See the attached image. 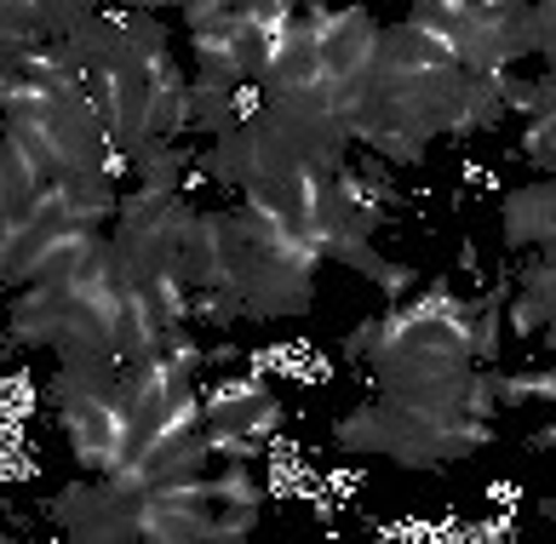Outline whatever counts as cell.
Returning a JSON list of instances; mask_svg holds the SVG:
<instances>
[{"instance_id":"cell-1","label":"cell","mask_w":556,"mask_h":544,"mask_svg":"<svg viewBox=\"0 0 556 544\" xmlns=\"http://www.w3.org/2000/svg\"><path fill=\"white\" fill-rule=\"evenodd\" d=\"M0 127L24 143L40 173L58 184H75L92 173H115V178L127 173V155L115 150V138L104 132V115H98V103L87 92L0 110Z\"/></svg>"},{"instance_id":"cell-2","label":"cell","mask_w":556,"mask_h":544,"mask_svg":"<svg viewBox=\"0 0 556 544\" xmlns=\"http://www.w3.org/2000/svg\"><path fill=\"white\" fill-rule=\"evenodd\" d=\"M58 425H64L75 458L87 465L92 476H110L127 465V447H132V402L121 379L110 390H92L80 395V402H64L58 407Z\"/></svg>"},{"instance_id":"cell-3","label":"cell","mask_w":556,"mask_h":544,"mask_svg":"<svg viewBox=\"0 0 556 544\" xmlns=\"http://www.w3.org/2000/svg\"><path fill=\"white\" fill-rule=\"evenodd\" d=\"M281 418L287 413L264 379H224L213 395H201V425H207V435H253V442H264Z\"/></svg>"},{"instance_id":"cell-4","label":"cell","mask_w":556,"mask_h":544,"mask_svg":"<svg viewBox=\"0 0 556 544\" xmlns=\"http://www.w3.org/2000/svg\"><path fill=\"white\" fill-rule=\"evenodd\" d=\"M207 505H213V521H207V544H230V539H247L258 521V481L247 465H224V470H207Z\"/></svg>"},{"instance_id":"cell-5","label":"cell","mask_w":556,"mask_h":544,"mask_svg":"<svg viewBox=\"0 0 556 544\" xmlns=\"http://www.w3.org/2000/svg\"><path fill=\"white\" fill-rule=\"evenodd\" d=\"M500 224H505V246H510V253H545V246L556 241V190L545 178L510 190L505 206H500Z\"/></svg>"},{"instance_id":"cell-6","label":"cell","mask_w":556,"mask_h":544,"mask_svg":"<svg viewBox=\"0 0 556 544\" xmlns=\"http://www.w3.org/2000/svg\"><path fill=\"white\" fill-rule=\"evenodd\" d=\"M505 121V98H500V75H477L465 69L459 87H453L447 103V121H442V138H482Z\"/></svg>"},{"instance_id":"cell-7","label":"cell","mask_w":556,"mask_h":544,"mask_svg":"<svg viewBox=\"0 0 556 544\" xmlns=\"http://www.w3.org/2000/svg\"><path fill=\"white\" fill-rule=\"evenodd\" d=\"M384 435H390V418H384V402H362L350 407L339 425H333V442L339 453H362V458H384Z\"/></svg>"},{"instance_id":"cell-8","label":"cell","mask_w":556,"mask_h":544,"mask_svg":"<svg viewBox=\"0 0 556 544\" xmlns=\"http://www.w3.org/2000/svg\"><path fill=\"white\" fill-rule=\"evenodd\" d=\"M350 269H362L367 281H374L390 304L396 299H407V292H419V269L414 264H396V258H384V253H374V246H362L356 258H350Z\"/></svg>"},{"instance_id":"cell-9","label":"cell","mask_w":556,"mask_h":544,"mask_svg":"<svg viewBox=\"0 0 556 544\" xmlns=\"http://www.w3.org/2000/svg\"><path fill=\"white\" fill-rule=\"evenodd\" d=\"M488 390H493V407H528L551 395V372H493L488 367Z\"/></svg>"},{"instance_id":"cell-10","label":"cell","mask_w":556,"mask_h":544,"mask_svg":"<svg viewBox=\"0 0 556 544\" xmlns=\"http://www.w3.org/2000/svg\"><path fill=\"white\" fill-rule=\"evenodd\" d=\"M551 138H556V115H528V132H522V161H533L540 173H551V166H556Z\"/></svg>"},{"instance_id":"cell-11","label":"cell","mask_w":556,"mask_h":544,"mask_svg":"<svg viewBox=\"0 0 556 544\" xmlns=\"http://www.w3.org/2000/svg\"><path fill=\"white\" fill-rule=\"evenodd\" d=\"M173 7H178V17L190 29H207V24H218V17L236 12V0H173Z\"/></svg>"},{"instance_id":"cell-12","label":"cell","mask_w":556,"mask_h":544,"mask_svg":"<svg viewBox=\"0 0 556 544\" xmlns=\"http://www.w3.org/2000/svg\"><path fill=\"white\" fill-rule=\"evenodd\" d=\"M374 339H379V316H367V321H356V332L344 339V355H350V362H367Z\"/></svg>"},{"instance_id":"cell-13","label":"cell","mask_w":556,"mask_h":544,"mask_svg":"<svg viewBox=\"0 0 556 544\" xmlns=\"http://www.w3.org/2000/svg\"><path fill=\"white\" fill-rule=\"evenodd\" d=\"M115 7H127V12H161V7H173V0H115Z\"/></svg>"},{"instance_id":"cell-14","label":"cell","mask_w":556,"mask_h":544,"mask_svg":"<svg viewBox=\"0 0 556 544\" xmlns=\"http://www.w3.org/2000/svg\"><path fill=\"white\" fill-rule=\"evenodd\" d=\"M551 435H556V430H551V425H540V430L528 435V447H533V453H545V447H551Z\"/></svg>"}]
</instances>
